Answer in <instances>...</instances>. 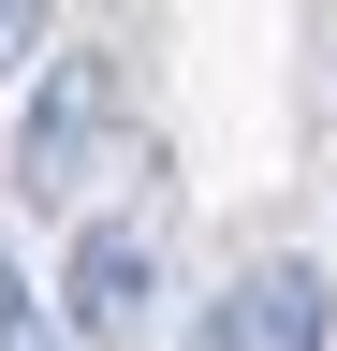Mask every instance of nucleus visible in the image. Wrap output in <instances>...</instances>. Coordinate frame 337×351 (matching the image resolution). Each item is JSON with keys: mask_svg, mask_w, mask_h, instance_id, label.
I'll return each mask as SVG.
<instances>
[{"mask_svg": "<svg viewBox=\"0 0 337 351\" xmlns=\"http://www.w3.org/2000/svg\"><path fill=\"white\" fill-rule=\"evenodd\" d=\"M103 132H117V59H45V88H30V117H15V191L73 205L89 161H103Z\"/></svg>", "mask_w": 337, "mask_h": 351, "instance_id": "f257e3e1", "label": "nucleus"}, {"mask_svg": "<svg viewBox=\"0 0 337 351\" xmlns=\"http://www.w3.org/2000/svg\"><path fill=\"white\" fill-rule=\"evenodd\" d=\"M337 337V278L323 263H249V278H220V307L191 322V351H323Z\"/></svg>", "mask_w": 337, "mask_h": 351, "instance_id": "f03ea898", "label": "nucleus"}, {"mask_svg": "<svg viewBox=\"0 0 337 351\" xmlns=\"http://www.w3.org/2000/svg\"><path fill=\"white\" fill-rule=\"evenodd\" d=\"M147 293H161V234H147V219H89V234H73V263H59L73 337H132Z\"/></svg>", "mask_w": 337, "mask_h": 351, "instance_id": "7ed1b4c3", "label": "nucleus"}, {"mask_svg": "<svg viewBox=\"0 0 337 351\" xmlns=\"http://www.w3.org/2000/svg\"><path fill=\"white\" fill-rule=\"evenodd\" d=\"M0 351H73V337L45 322V293H30V278H15V249H0Z\"/></svg>", "mask_w": 337, "mask_h": 351, "instance_id": "20e7f679", "label": "nucleus"}, {"mask_svg": "<svg viewBox=\"0 0 337 351\" xmlns=\"http://www.w3.org/2000/svg\"><path fill=\"white\" fill-rule=\"evenodd\" d=\"M45 59V0H0V73H30Z\"/></svg>", "mask_w": 337, "mask_h": 351, "instance_id": "39448f33", "label": "nucleus"}]
</instances>
